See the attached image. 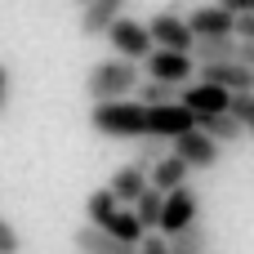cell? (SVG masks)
I'll use <instances>...</instances> for the list:
<instances>
[{
  "instance_id": "3957f363",
  "label": "cell",
  "mask_w": 254,
  "mask_h": 254,
  "mask_svg": "<svg viewBox=\"0 0 254 254\" xmlns=\"http://www.w3.org/2000/svg\"><path fill=\"white\" fill-rule=\"evenodd\" d=\"M201 219V196H196V188L192 183H179V188H170L165 192V210H161V232L165 237H174V232H183V228H192Z\"/></svg>"
},
{
  "instance_id": "83f0119b",
  "label": "cell",
  "mask_w": 254,
  "mask_h": 254,
  "mask_svg": "<svg viewBox=\"0 0 254 254\" xmlns=\"http://www.w3.org/2000/svg\"><path fill=\"white\" fill-rule=\"evenodd\" d=\"M9 107V67L0 63V112Z\"/></svg>"
},
{
  "instance_id": "d6986e66",
  "label": "cell",
  "mask_w": 254,
  "mask_h": 254,
  "mask_svg": "<svg viewBox=\"0 0 254 254\" xmlns=\"http://www.w3.org/2000/svg\"><path fill=\"white\" fill-rule=\"evenodd\" d=\"M161 210H165V192L147 183V188L138 192V201H134V214L143 219V228H147V232H152V228L161 223Z\"/></svg>"
},
{
  "instance_id": "484cf974",
  "label": "cell",
  "mask_w": 254,
  "mask_h": 254,
  "mask_svg": "<svg viewBox=\"0 0 254 254\" xmlns=\"http://www.w3.org/2000/svg\"><path fill=\"white\" fill-rule=\"evenodd\" d=\"M237 36L241 40H254V9L250 13H237Z\"/></svg>"
},
{
  "instance_id": "5bb4252c",
  "label": "cell",
  "mask_w": 254,
  "mask_h": 254,
  "mask_svg": "<svg viewBox=\"0 0 254 254\" xmlns=\"http://www.w3.org/2000/svg\"><path fill=\"white\" fill-rule=\"evenodd\" d=\"M147 183H152V179H147V170H143L138 161H129V165H121V170L112 174V183H107V188L121 196V205H134V201H138V192H143Z\"/></svg>"
},
{
  "instance_id": "4316f807",
  "label": "cell",
  "mask_w": 254,
  "mask_h": 254,
  "mask_svg": "<svg viewBox=\"0 0 254 254\" xmlns=\"http://www.w3.org/2000/svg\"><path fill=\"white\" fill-rule=\"evenodd\" d=\"M237 40H241V36H237ZM237 63L254 67V40H241V45H237Z\"/></svg>"
},
{
  "instance_id": "2e32d148",
  "label": "cell",
  "mask_w": 254,
  "mask_h": 254,
  "mask_svg": "<svg viewBox=\"0 0 254 254\" xmlns=\"http://www.w3.org/2000/svg\"><path fill=\"white\" fill-rule=\"evenodd\" d=\"M237 31L232 36H196V45H192V58L196 63H228V58H237Z\"/></svg>"
},
{
  "instance_id": "cb8c5ba5",
  "label": "cell",
  "mask_w": 254,
  "mask_h": 254,
  "mask_svg": "<svg viewBox=\"0 0 254 254\" xmlns=\"http://www.w3.org/2000/svg\"><path fill=\"white\" fill-rule=\"evenodd\" d=\"M0 254H22V237L4 214H0Z\"/></svg>"
},
{
  "instance_id": "4dcf8cb0",
  "label": "cell",
  "mask_w": 254,
  "mask_h": 254,
  "mask_svg": "<svg viewBox=\"0 0 254 254\" xmlns=\"http://www.w3.org/2000/svg\"><path fill=\"white\" fill-rule=\"evenodd\" d=\"M205 254H210V250H205Z\"/></svg>"
},
{
  "instance_id": "30bf717a",
  "label": "cell",
  "mask_w": 254,
  "mask_h": 254,
  "mask_svg": "<svg viewBox=\"0 0 254 254\" xmlns=\"http://www.w3.org/2000/svg\"><path fill=\"white\" fill-rule=\"evenodd\" d=\"M183 18H188V27H192L196 36H232V31H237V13L223 9L219 0H214V4H196V9H188Z\"/></svg>"
},
{
  "instance_id": "f546056e",
  "label": "cell",
  "mask_w": 254,
  "mask_h": 254,
  "mask_svg": "<svg viewBox=\"0 0 254 254\" xmlns=\"http://www.w3.org/2000/svg\"><path fill=\"white\" fill-rule=\"evenodd\" d=\"M76 4H89V0H76Z\"/></svg>"
},
{
  "instance_id": "d4e9b609",
  "label": "cell",
  "mask_w": 254,
  "mask_h": 254,
  "mask_svg": "<svg viewBox=\"0 0 254 254\" xmlns=\"http://www.w3.org/2000/svg\"><path fill=\"white\" fill-rule=\"evenodd\" d=\"M138 254H170V237L165 232H147L138 241Z\"/></svg>"
},
{
  "instance_id": "f1b7e54d",
  "label": "cell",
  "mask_w": 254,
  "mask_h": 254,
  "mask_svg": "<svg viewBox=\"0 0 254 254\" xmlns=\"http://www.w3.org/2000/svg\"><path fill=\"white\" fill-rule=\"evenodd\" d=\"M223 9H232V13H250L254 9V0H219Z\"/></svg>"
},
{
  "instance_id": "ba28073f",
  "label": "cell",
  "mask_w": 254,
  "mask_h": 254,
  "mask_svg": "<svg viewBox=\"0 0 254 254\" xmlns=\"http://www.w3.org/2000/svg\"><path fill=\"white\" fill-rule=\"evenodd\" d=\"M179 103H183L188 112H196V116H205V112H228L232 89L210 85V80H188V85H183V94H179Z\"/></svg>"
},
{
  "instance_id": "1f68e13d",
  "label": "cell",
  "mask_w": 254,
  "mask_h": 254,
  "mask_svg": "<svg viewBox=\"0 0 254 254\" xmlns=\"http://www.w3.org/2000/svg\"><path fill=\"white\" fill-rule=\"evenodd\" d=\"M76 254H80V250H76Z\"/></svg>"
},
{
  "instance_id": "277c9868",
  "label": "cell",
  "mask_w": 254,
  "mask_h": 254,
  "mask_svg": "<svg viewBox=\"0 0 254 254\" xmlns=\"http://www.w3.org/2000/svg\"><path fill=\"white\" fill-rule=\"evenodd\" d=\"M147 31H152V40H156L161 49H183V54H192V45H196V31L188 27L183 4H170V9H161V13H152Z\"/></svg>"
},
{
  "instance_id": "603a6c76",
  "label": "cell",
  "mask_w": 254,
  "mask_h": 254,
  "mask_svg": "<svg viewBox=\"0 0 254 254\" xmlns=\"http://www.w3.org/2000/svg\"><path fill=\"white\" fill-rule=\"evenodd\" d=\"M138 143H143V147H138V156H134V161H138L143 170H152V165H156V161L170 152V147H165L170 138H138Z\"/></svg>"
},
{
  "instance_id": "7402d4cb",
  "label": "cell",
  "mask_w": 254,
  "mask_h": 254,
  "mask_svg": "<svg viewBox=\"0 0 254 254\" xmlns=\"http://www.w3.org/2000/svg\"><path fill=\"white\" fill-rule=\"evenodd\" d=\"M228 112L246 125V134L254 138V89H241V94H232V103H228Z\"/></svg>"
},
{
  "instance_id": "8992f818",
  "label": "cell",
  "mask_w": 254,
  "mask_h": 254,
  "mask_svg": "<svg viewBox=\"0 0 254 254\" xmlns=\"http://www.w3.org/2000/svg\"><path fill=\"white\" fill-rule=\"evenodd\" d=\"M170 147H174L192 170H214V165H219V156H223V143H219V138H210V134H205V129H196V125H192V129H183V134H174V138H170Z\"/></svg>"
},
{
  "instance_id": "9c48e42d",
  "label": "cell",
  "mask_w": 254,
  "mask_h": 254,
  "mask_svg": "<svg viewBox=\"0 0 254 254\" xmlns=\"http://www.w3.org/2000/svg\"><path fill=\"white\" fill-rule=\"evenodd\" d=\"M196 80H210V85H223V89L241 94V89H254V67L237 63V58H228V63H201Z\"/></svg>"
},
{
  "instance_id": "52a82bcc",
  "label": "cell",
  "mask_w": 254,
  "mask_h": 254,
  "mask_svg": "<svg viewBox=\"0 0 254 254\" xmlns=\"http://www.w3.org/2000/svg\"><path fill=\"white\" fill-rule=\"evenodd\" d=\"M143 71L156 76V80H170V85H188V80L196 76V58L183 54V49H161V45H156V49L143 58Z\"/></svg>"
},
{
  "instance_id": "e0dca14e",
  "label": "cell",
  "mask_w": 254,
  "mask_h": 254,
  "mask_svg": "<svg viewBox=\"0 0 254 254\" xmlns=\"http://www.w3.org/2000/svg\"><path fill=\"white\" fill-rule=\"evenodd\" d=\"M116 210H121V196H116L112 188H98V192H89V201H85V219L98 223V228H107V223L116 219Z\"/></svg>"
},
{
  "instance_id": "5b68a950",
  "label": "cell",
  "mask_w": 254,
  "mask_h": 254,
  "mask_svg": "<svg viewBox=\"0 0 254 254\" xmlns=\"http://www.w3.org/2000/svg\"><path fill=\"white\" fill-rule=\"evenodd\" d=\"M107 45L116 49V54H125V58H147L152 49H156V40H152V31H147V22H138V18H116L112 27H107Z\"/></svg>"
},
{
  "instance_id": "6da1fadb",
  "label": "cell",
  "mask_w": 254,
  "mask_h": 254,
  "mask_svg": "<svg viewBox=\"0 0 254 254\" xmlns=\"http://www.w3.org/2000/svg\"><path fill=\"white\" fill-rule=\"evenodd\" d=\"M89 125L103 138H174V134L196 125V112H188L183 103L112 98V103H94L89 107Z\"/></svg>"
},
{
  "instance_id": "7a4b0ae2",
  "label": "cell",
  "mask_w": 254,
  "mask_h": 254,
  "mask_svg": "<svg viewBox=\"0 0 254 254\" xmlns=\"http://www.w3.org/2000/svg\"><path fill=\"white\" fill-rule=\"evenodd\" d=\"M143 80V67L138 58H125V54H112L103 63H94L85 71V94L89 103H112V98H129Z\"/></svg>"
},
{
  "instance_id": "8fae6325",
  "label": "cell",
  "mask_w": 254,
  "mask_h": 254,
  "mask_svg": "<svg viewBox=\"0 0 254 254\" xmlns=\"http://www.w3.org/2000/svg\"><path fill=\"white\" fill-rule=\"evenodd\" d=\"M71 246H76L80 254H138V246H129V241L112 237V232H107V228H98V223L76 228V232H71Z\"/></svg>"
},
{
  "instance_id": "4fadbf2b",
  "label": "cell",
  "mask_w": 254,
  "mask_h": 254,
  "mask_svg": "<svg viewBox=\"0 0 254 254\" xmlns=\"http://www.w3.org/2000/svg\"><path fill=\"white\" fill-rule=\"evenodd\" d=\"M188 174H192V165L170 147L152 170H147V179H152V188H161V192H170V188H179V183H188Z\"/></svg>"
},
{
  "instance_id": "7c38bea8",
  "label": "cell",
  "mask_w": 254,
  "mask_h": 254,
  "mask_svg": "<svg viewBox=\"0 0 254 254\" xmlns=\"http://www.w3.org/2000/svg\"><path fill=\"white\" fill-rule=\"evenodd\" d=\"M125 4H129V0H89V4H80V36H85V40L107 36V27L125 13Z\"/></svg>"
},
{
  "instance_id": "ffe728a7",
  "label": "cell",
  "mask_w": 254,
  "mask_h": 254,
  "mask_svg": "<svg viewBox=\"0 0 254 254\" xmlns=\"http://www.w3.org/2000/svg\"><path fill=\"white\" fill-rule=\"evenodd\" d=\"M107 232H112V237H121V241H129V246H138V241L147 237V228H143V219L134 214V205H129V210L121 205V210H116V219L107 223Z\"/></svg>"
},
{
  "instance_id": "9a60e30c",
  "label": "cell",
  "mask_w": 254,
  "mask_h": 254,
  "mask_svg": "<svg viewBox=\"0 0 254 254\" xmlns=\"http://www.w3.org/2000/svg\"><path fill=\"white\" fill-rule=\"evenodd\" d=\"M196 129H205V134L219 138L223 147L237 143V138H246V125H241L232 112H205V116H196Z\"/></svg>"
},
{
  "instance_id": "ac0fdd59",
  "label": "cell",
  "mask_w": 254,
  "mask_h": 254,
  "mask_svg": "<svg viewBox=\"0 0 254 254\" xmlns=\"http://www.w3.org/2000/svg\"><path fill=\"white\" fill-rule=\"evenodd\" d=\"M205 250H210V228H201V223L170 237V254H205Z\"/></svg>"
},
{
  "instance_id": "44dd1931",
  "label": "cell",
  "mask_w": 254,
  "mask_h": 254,
  "mask_svg": "<svg viewBox=\"0 0 254 254\" xmlns=\"http://www.w3.org/2000/svg\"><path fill=\"white\" fill-rule=\"evenodd\" d=\"M138 103H179V85H170V80H156V76H147V80H138Z\"/></svg>"
}]
</instances>
